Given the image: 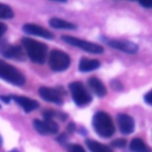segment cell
<instances>
[{"label": "cell", "mask_w": 152, "mask_h": 152, "mask_svg": "<svg viewBox=\"0 0 152 152\" xmlns=\"http://www.w3.org/2000/svg\"><path fill=\"white\" fill-rule=\"evenodd\" d=\"M13 17V11L10 6L0 4V19H11Z\"/></svg>", "instance_id": "d6986e66"}, {"label": "cell", "mask_w": 152, "mask_h": 152, "mask_svg": "<svg viewBox=\"0 0 152 152\" xmlns=\"http://www.w3.org/2000/svg\"><path fill=\"white\" fill-rule=\"evenodd\" d=\"M62 39L72 45V46H76V48H80L87 52H90V53H102L103 52V48L99 44H95V43H91V42H87V40H83V39H80V38H76V37H71V36H62Z\"/></svg>", "instance_id": "8992f818"}, {"label": "cell", "mask_w": 152, "mask_h": 152, "mask_svg": "<svg viewBox=\"0 0 152 152\" xmlns=\"http://www.w3.org/2000/svg\"><path fill=\"white\" fill-rule=\"evenodd\" d=\"M145 101H146L148 104H151V106H152V90H151V91H148V93L145 95Z\"/></svg>", "instance_id": "603a6c76"}, {"label": "cell", "mask_w": 152, "mask_h": 152, "mask_svg": "<svg viewBox=\"0 0 152 152\" xmlns=\"http://www.w3.org/2000/svg\"><path fill=\"white\" fill-rule=\"evenodd\" d=\"M0 78L15 86H23L25 83L24 75L18 69H15L14 66L10 65L8 63L1 59H0Z\"/></svg>", "instance_id": "3957f363"}, {"label": "cell", "mask_w": 152, "mask_h": 152, "mask_svg": "<svg viewBox=\"0 0 152 152\" xmlns=\"http://www.w3.org/2000/svg\"><path fill=\"white\" fill-rule=\"evenodd\" d=\"M69 89L71 93V97L74 100V102L80 106H87L90 101H91V96L90 94L87 91V89L84 88V86L81 82H72L69 84Z\"/></svg>", "instance_id": "277c9868"}, {"label": "cell", "mask_w": 152, "mask_h": 152, "mask_svg": "<svg viewBox=\"0 0 152 152\" xmlns=\"http://www.w3.org/2000/svg\"><path fill=\"white\" fill-rule=\"evenodd\" d=\"M0 100L4 101L5 103H8L10 100H11V97H10V96H2V95H1V96H0Z\"/></svg>", "instance_id": "d4e9b609"}, {"label": "cell", "mask_w": 152, "mask_h": 152, "mask_svg": "<svg viewBox=\"0 0 152 152\" xmlns=\"http://www.w3.org/2000/svg\"><path fill=\"white\" fill-rule=\"evenodd\" d=\"M13 100L27 113L37 109L38 106H39L37 101H34L32 99H28V97H25V96H13Z\"/></svg>", "instance_id": "7c38bea8"}, {"label": "cell", "mask_w": 152, "mask_h": 152, "mask_svg": "<svg viewBox=\"0 0 152 152\" xmlns=\"http://www.w3.org/2000/svg\"><path fill=\"white\" fill-rule=\"evenodd\" d=\"M129 148L132 152H151V150L146 146V144L139 138H135L131 141Z\"/></svg>", "instance_id": "ac0fdd59"}, {"label": "cell", "mask_w": 152, "mask_h": 152, "mask_svg": "<svg viewBox=\"0 0 152 152\" xmlns=\"http://www.w3.org/2000/svg\"><path fill=\"white\" fill-rule=\"evenodd\" d=\"M21 44L32 62L44 63V61L46 58V52H48V48L45 44H43L38 40L31 39V38H23Z\"/></svg>", "instance_id": "6da1fadb"}, {"label": "cell", "mask_w": 152, "mask_h": 152, "mask_svg": "<svg viewBox=\"0 0 152 152\" xmlns=\"http://www.w3.org/2000/svg\"><path fill=\"white\" fill-rule=\"evenodd\" d=\"M1 53L7 57V58H13L17 61H24V52L21 50V48L19 46H6L5 49L1 50Z\"/></svg>", "instance_id": "4fadbf2b"}, {"label": "cell", "mask_w": 152, "mask_h": 152, "mask_svg": "<svg viewBox=\"0 0 152 152\" xmlns=\"http://www.w3.org/2000/svg\"><path fill=\"white\" fill-rule=\"evenodd\" d=\"M112 145L114 147H125L126 145V140L125 139H115L112 141Z\"/></svg>", "instance_id": "ffe728a7"}, {"label": "cell", "mask_w": 152, "mask_h": 152, "mask_svg": "<svg viewBox=\"0 0 152 152\" xmlns=\"http://www.w3.org/2000/svg\"><path fill=\"white\" fill-rule=\"evenodd\" d=\"M86 144L90 152H112V150L108 146H106L99 141H95V140H87Z\"/></svg>", "instance_id": "e0dca14e"}, {"label": "cell", "mask_w": 152, "mask_h": 152, "mask_svg": "<svg viewBox=\"0 0 152 152\" xmlns=\"http://www.w3.org/2000/svg\"><path fill=\"white\" fill-rule=\"evenodd\" d=\"M49 65L53 71L66 70L70 65V57L61 50H52L49 56Z\"/></svg>", "instance_id": "5b68a950"}, {"label": "cell", "mask_w": 152, "mask_h": 152, "mask_svg": "<svg viewBox=\"0 0 152 152\" xmlns=\"http://www.w3.org/2000/svg\"><path fill=\"white\" fill-rule=\"evenodd\" d=\"M69 152H86V151H84V148L81 145L74 144V145H70L69 146Z\"/></svg>", "instance_id": "44dd1931"}, {"label": "cell", "mask_w": 152, "mask_h": 152, "mask_svg": "<svg viewBox=\"0 0 152 152\" xmlns=\"http://www.w3.org/2000/svg\"><path fill=\"white\" fill-rule=\"evenodd\" d=\"M139 4L142 6V7H146V8H152V0H138Z\"/></svg>", "instance_id": "7402d4cb"}, {"label": "cell", "mask_w": 152, "mask_h": 152, "mask_svg": "<svg viewBox=\"0 0 152 152\" xmlns=\"http://www.w3.org/2000/svg\"><path fill=\"white\" fill-rule=\"evenodd\" d=\"M38 91H39V95L42 96V99H44L48 102H52V103H57V104H61L63 102L61 93L56 89L48 88V87H40Z\"/></svg>", "instance_id": "9c48e42d"}, {"label": "cell", "mask_w": 152, "mask_h": 152, "mask_svg": "<svg viewBox=\"0 0 152 152\" xmlns=\"http://www.w3.org/2000/svg\"><path fill=\"white\" fill-rule=\"evenodd\" d=\"M34 128L40 134H53L58 132V125L53 120H34L33 121Z\"/></svg>", "instance_id": "ba28073f"}, {"label": "cell", "mask_w": 152, "mask_h": 152, "mask_svg": "<svg viewBox=\"0 0 152 152\" xmlns=\"http://www.w3.org/2000/svg\"><path fill=\"white\" fill-rule=\"evenodd\" d=\"M11 152H18V151H17V150H13V151H11Z\"/></svg>", "instance_id": "4316f807"}, {"label": "cell", "mask_w": 152, "mask_h": 152, "mask_svg": "<svg viewBox=\"0 0 152 152\" xmlns=\"http://www.w3.org/2000/svg\"><path fill=\"white\" fill-rule=\"evenodd\" d=\"M93 127L102 138H109L114 134L115 127L112 118L106 112H97L93 116Z\"/></svg>", "instance_id": "7a4b0ae2"}, {"label": "cell", "mask_w": 152, "mask_h": 152, "mask_svg": "<svg viewBox=\"0 0 152 152\" xmlns=\"http://www.w3.org/2000/svg\"><path fill=\"white\" fill-rule=\"evenodd\" d=\"M23 30L27 34L39 36V37H43V38H46V39H52L53 38V34L49 30H46V28H44L39 25H36V24H25L23 26Z\"/></svg>", "instance_id": "30bf717a"}, {"label": "cell", "mask_w": 152, "mask_h": 152, "mask_svg": "<svg viewBox=\"0 0 152 152\" xmlns=\"http://www.w3.org/2000/svg\"><path fill=\"white\" fill-rule=\"evenodd\" d=\"M6 28H7V27H6V25H5V24H2V23H0V38H1V36L6 32Z\"/></svg>", "instance_id": "cb8c5ba5"}, {"label": "cell", "mask_w": 152, "mask_h": 152, "mask_svg": "<svg viewBox=\"0 0 152 152\" xmlns=\"http://www.w3.org/2000/svg\"><path fill=\"white\" fill-rule=\"evenodd\" d=\"M53 1H58V2H65L66 0H53Z\"/></svg>", "instance_id": "484cf974"}, {"label": "cell", "mask_w": 152, "mask_h": 152, "mask_svg": "<svg viewBox=\"0 0 152 152\" xmlns=\"http://www.w3.org/2000/svg\"><path fill=\"white\" fill-rule=\"evenodd\" d=\"M99 66H100V62L97 59H89V58H82L80 61V64H78V69L82 72L95 70Z\"/></svg>", "instance_id": "2e32d148"}, {"label": "cell", "mask_w": 152, "mask_h": 152, "mask_svg": "<svg viewBox=\"0 0 152 152\" xmlns=\"http://www.w3.org/2000/svg\"><path fill=\"white\" fill-rule=\"evenodd\" d=\"M88 86L93 90V93H95V95H97L99 97H102V96H104L107 94L104 84L96 77H90L88 80Z\"/></svg>", "instance_id": "5bb4252c"}, {"label": "cell", "mask_w": 152, "mask_h": 152, "mask_svg": "<svg viewBox=\"0 0 152 152\" xmlns=\"http://www.w3.org/2000/svg\"><path fill=\"white\" fill-rule=\"evenodd\" d=\"M106 43L114 48V49H118L120 51H124V52H127V53H135L138 51V45L132 43V42H128V40H122V39H104Z\"/></svg>", "instance_id": "52a82bcc"}, {"label": "cell", "mask_w": 152, "mask_h": 152, "mask_svg": "<svg viewBox=\"0 0 152 152\" xmlns=\"http://www.w3.org/2000/svg\"><path fill=\"white\" fill-rule=\"evenodd\" d=\"M49 24H50L51 27L58 28V30H74V28H76L75 24H72L70 21H66L64 19H61V18H51Z\"/></svg>", "instance_id": "9a60e30c"}, {"label": "cell", "mask_w": 152, "mask_h": 152, "mask_svg": "<svg viewBox=\"0 0 152 152\" xmlns=\"http://www.w3.org/2000/svg\"><path fill=\"white\" fill-rule=\"evenodd\" d=\"M1 141H2V140H1V137H0V145H1Z\"/></svg>", "instance_id": "83f0119b"}, {"label": "cell", "mask_w": 152, "mask_h": 152, "mask_svg": "<svg viewBox=\"0 0 152 152\" xmlns=\"http://www.w3.org/2000/svg\"><path fill=\"white\" fill-rule=\"evenodd\" d=\"M116 121H118V125H119V128H120V132L124 133V134H131L134 129V121L133 119L128 115V114H125V113H120L116 118Z\"/></svg>", "instance_id": "8fae6325"}]
</instances>
